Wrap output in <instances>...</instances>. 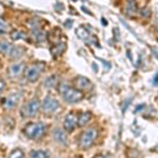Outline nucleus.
<instances>
[{"instance_id": "nucleus-1", "label": "nucleus", "mask_w": 158, "mask_h": 158, "mask_svg": "<svg viewBox=\"0 0 158 158\" xmlns=\"http://www.w3.org/2000/svg\"><path fill=\"white\" fill-rule=\"evenodd\" d=\"M58 91L61 97L69 103L79 102L83 98V93L73 86L67 85V83H60L58 86Z\"/></svg>"}, {"instance_id": "nucleus-2", "label": "nucleus", "mask_w": 158, "mask_h": 158, "mask_svg": "<svg viewBox=\"0 0 158 158\" xmlns=\"http://www.w3.org/2000/svg\"><path fill=\"white\" fill-rule=\"evenodd\" d=\"M47 131V127L42 122H32L25 126L23 129V133L27 138L32 140H37L43 137Z\"/></svg>"}, {"instance_id": "nucleus-3", "label": "nucleus", "mask_w": 158, "mask_h": 158, "mask_svg": "<svg viewBox=\"0 0 158 158\" xmlns=\"http://www.w3.org/2000/svg\"><path fill=\"white\" fill-rule=\"evenodd\" d=\"M98 132L95 128H90L86 129L82 134L80 135L79 138V147L81 149H89L93 146V143L95 142L96 138H97Z\"/></svg>"}, {"instance_id": "nucleus-4", "label": "nucleus", "mask_w": 158, "mask_h": 158, "mask_svg": "<svg viewBox=\"0 0 158 158\" xmlns=\"http://www.w3.org/2000/svg\"><path fill=\"white\" fill-rule=\"evenodd\" d=\"M43 70H44V63H34V64H31L25 69L24 76L30 82H35L39 79Z\"/></svg>"}, {"instance_id": "nucleus-5", "label": "nucleus", "mask_w": 158, "mask_h": 158, "mask_svg": "<svg viewBox=\"0 0 158 158\" xmlns=\"http://www.w3.org/2000/svg\"><path fill=\"white\" fill-rule=\"evenodd\" d=\"M39 109H40V101L37 98H33L22 106L21 115L23 117H33L38 113Z\"/></svg>"}, {"instance_id": "nucleus-6", "label": "nucleus", "mask_w": 158, "mask_h": 158, "mask_svg": "<svg viewBox=\"0 0 158 158\" xmlns=\"http://www.w3.org/2000/svg\"><path fill=\"white\" fill-rule=\"evenodd\" d=\"M59 108V102L58 100L52 96H47L42 102V111L44 113H54V112Z\"/></svg>"}, {"instance_id": "nucleus-7", "label": "nucleus", "mask_w": 158, "mask_h": 158, "mask_svg": "<svg viewBox=\"0 0 158 158\" xmlns=\"http://www.w3.org/2000/svg\"><path fill=\"white\" fill-rule=\"evenodd\" d=\"M74 85H75V89H77L79 91H89L92 89L93 86V83L91 82L86 77H83V76H78L77 78H75L74 80Z\"/></svg>"}, {"instance_id": "nucleus-8", "label": "nucleus", "mask_w": 158, "mask_h": 158, "mask_svg": "<svg viewBox=\"0 0 158 158\" xmlns=\"http://www.w3.org/2000/svg\"><path fill=\"white\" fill-rule=\"evenodd\" d=\"M19 100H20V94L14 93L4 98L3 101H2V104H3V108L6 110H12L18 104Z\"/></svg>"}, {"instance_id": "nucleus-9", "label": "nucleus", "mask_w": 158, "mask_h": 158, "mask_svg": "<svg viewBox=\"0 0 158 158\" xmlns=\"http://www.w3.org/2000/svg\"><path fill=\"white\" fill-rule=\"evenodd\" d=\"M77 126V116L74 113H69L63 121V128L67 132H72Z\"/></svg>"}, {"instance_id": "nucleus-10", "label": "nucleus", "mask_w": 158, "mask_h": 158, "mask_svg": "<svg viewBox=\"0 0 158 158\" xmlns=\"http://www.w3.org/2000/svg\"><path fill=\"white\" fill-rule=\"evenodd\" d=\"M24 71V63L23 62H15L11 64L9 68V74L12 78H16L22 74Z\"/></svg>"}, {"instance_id": "nucleus-11", "label": "nucleus", "mask_w": 158, "mask_h": 158, "mask_svg": "<svg viewBox=\"0 0 158 158\" xmlns=\"http://www.w3.org/2000/svg\"><path fill=\"white\" fill-rule=\"evenodd\" d=\"M53 137L57 142H59L61 144H67L68 139H67V134L63 130L61 129H55L53 132Z\"/></svg>"}, {"instance_id": "nucleus-12", "label": "nucleus", "mask_w": 158, "mask_h": 158, "mask_svg": "<svg viewBox=\"0 0 158 158\" xmlns=\"http://www.w3.org/2000/svg\"><path fill=\"white\" fill-rule=\"evenodd\" d=\"M13 48H14V45L10 41L6 39H0V53L2 55H10Z\"/></svg>"}, {"instance_id": "nucleus-13", "label": "nucleus", "mask_w": 158, "mask_h": 158, "mask_svg": "<svg viewBox=\"0 0 158 158\" xmlns=\"http://www.w3.org/2000/svg\"><path fill=\"white\" fill-rule=\"evenodd\" d=\"M92 118V114L90 112H85V113L80 114L78 117H77V126L79 127H85L86 124L90 122Z\"/></svg>"}, {"instance_id": "nucleus-14", "label": "nucleus", "mask_w": 158, "mask_h": 158, "mask_svg": "<svg viewBox=\"0 0 158 158\" xmlns=\"http://www.w3.org/2000/svg\"><path fill=\"white\" fill-rule=\"evenodd\" d=\"M30 158H49V153L43 150H33L30 152Z\"/></svg>"}, {"instance_id": "nucleus-15", "label": "nucleus", "mask_w": 158, "mask_h": 158, "mask_svg": "<svg viewBox=\"0 0 158 158\" xmlns=\"http://www.w3.org/2000/svg\"><path fill=\"white\" fill-rule=\"evenodd\" d=\"M76 34H77V36L80 38V39L82 40H86L88 38H90V33H89V31H86L85 27H78L77 30H76Z\"/></svg>"}, {"instance_id": "nucleus-16", "label": "nucleus", "mask_w": 158, "mask_h": 158, "mask_svg": "<svg viewBox=\"0 0 158 158\" xmlns=\"http://www.w3.org/2000/svg\"><path fill=\"white\" fill-rule=\"evenodd\" d=\"M22 55H23V50L19 47H14L11 52V54H10V57H11L12 59H18V58L21 57Z\"/></svg>"}, {"instance_id": "nucleus-17", "label": "nucleus", "mask_w": 158, "mask_h": 158, "mask_svg": "<svg viewBox=\"0 0 158 158\" xmlns=\"http://www.w3.org/2000/svg\"><path fill=\"white\" fill-rule=\"evenodd\" d=\"M65 49V44L64 43H58V44H55L54 47L51 49V51H52V54L54 56H57V55H60L61 53L64 51Z\"/></svg>"}, {"instance_id": "nucleus-18", "label": "nucleus", "mask_w": 158, "mask_h": 158, "mask_svg": "<svg viewBox=\"0 0 158 158\" xmlns=\"http://www.w3.org/2000/svg\"><path fill=\"white\" fill-rule=\"evenodd\" d=\"M9 32H11V27H10V24L0 17V34H6V33H9Z\"/></svg>"}, {"instance_id": "nucleus-19", "label": "nucleus", "mask_w": 158, "mask_h": 158, "mask_svg": "<svg viewBox=\"0 0 158 158\" xmlns=\"http://www.w3.org/2000/svg\"><path fill=\"white\" fill-rule=\"evenodd\" d=\"M56 76H51V77H48L44 81V86L47 89H51L54 88L56 85Z\"/></svg>"}, {"instance_id": "nucleus-20", "label": "nucleus", "mask_w": 158, "mask_h": 158, "mask_svg": "<svg viewBox=\"0 0 158 158\" xmlns=\"http://www.w3.org/2000/svg\"><path fill=\"white\" fill-rule=\"evenodd\" d=\"M9 158H24V153L20 149H15L11 154H10Z\"/></svg>"}, {"instance_id": "nucleus-21", "label": "nucleus", "mask_w": 158, "mask_h": 158, "mask_svg": "<svg viewBox=\"0 0 158 158\" xmlns=\"http://www.w3.org/2000/svg\"><path fill=\"white\" fill-rule=\"evenodd\" d=\"M12 38L14 40H19V39H25V34L20 31H15L12 32Z\"/></svg>"}, {"instance_id": "nucleus-22", "label": "nucleus", "mask_w": 158, "mask_h": 158, "mask_svg": "<svg viewBox=\"0 0 158 158\" xmlns=\"http://www.w3.org/2000/svg\"><path fill=\"white\" fill-rule=\"evenodd\" d=\"M4 88H6V82H4L3 79L0 78V95H1L2 92L4 91Z\"/></svg>"}, {"instance_id": "nucleus-23", "label": "nucleus", "mask_w": 158, "mask_h": 158, "mask_svg": "<svg viewBox=\"0 0 158 158\" xmlns=\"http://www.w3.org/2000/svg\"><path fill=\"white\" fill-rule=\"evenodd\" d=\"M94 158H109L108 156H104V155H96Z\"/></svg>"}]
</instances>
